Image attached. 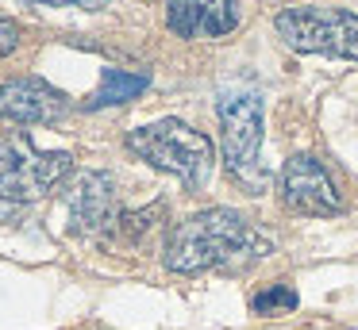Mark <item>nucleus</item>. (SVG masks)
<instances>
[{"mask_svg": "<svg viewBox=\"0 0 358 330\" xmlns=\"http://www.w3.org/2000/svg\"><path fill=\"white\" fill-rule=\"evenodd\" d=\"M293 307H296V292L289 284H273V288L258 292L250 299V311L255 315H278V311H293Z\"/></svg>", "mask_w": 358, "mask_h": 330, "instance_id": "obj_11", "label": "nucleus"}, {"mask_svg": "<svg viewBox=\"0 0 358 330\" xmlns=\"http://www.w3.org/2000/svg\"><path fill=\"white\" fill-rule=\"evenodd\" d=\"M27 4H43V8H81V12H101L108 0H27Z\"/></svg>", "mask_w": 358, "mask_h": 330, "instance_id": "obj_13", "label": "nucleus"}, {"mask_svg": "<svg viewBox=\"0 0 358 330\" xmlns=\"http://www.w3.org/2000/svg\"><path fill=\"white\" fill-rule=\"evenodd\" d=\"M220 115V146H224V165L231 177L247 181L250 188L262 184L258 173V146H262V100L250 92L224 96L216 107Z\"/></svg>", "mask_w": 358, "mask_h": 330, "instance_id": "obj_5", "label": "nucleus"}, {"mask_svg": "<svg viewBox=\"0 0 358 330\" xmlns=\"http://www.w3.org/2000/svg\"><path fill=\"white\" fill-rule=\"evenodd\" d=\"M70 112L66 92L55 84L39 81V77H16V81L0 84V119L20 123V127H35V123H58Z\"/></svg>", "mask_w": 358, "mask_h": 330, "instance_id": "obj_8", "label": "nucleus"}, {"mask_svg": "<svg viewBox=\"0 0 358 330\" xmlns=\"http://www.w3.org/2000/svg\"><path fill=\"white\" fill-rule=\"evenodd\" d=\"M273 27L296 54L358 61V15L347 12V8H327V4L285 8V12H278Z\"/></svg>", "mask_w": 358, "mask_h": 330, "instance_id": "obj_3", "label": "nucleus"}, {"mask_svg": "<svg viewBox=\"0 0 358 330\" xmlns=\"http://www.w3.org/2000/svg\"><path fill=\"white\" fill-rule=\"evenodd\" d=\"M66 215L73 234H96L116 219V181L101 169H81L66 188Z\"/></svg>", "mask_w": 358, "mask_h": 330, "instance_id": "obj_7", "label": "nucleus"}, {"mask_svg": "<svg viewBox=\"0 0 358 330\" xmlns=\"http://www.w3.org/2000/svg\"><path fill=\"white\" fill-rule=\"evenodd\" d=\"M278 192H281V204L296 215L327 219V215L343 211V196H339V188H335L331 173H327L324 161H316L312 153H293V158L281 165Z\"/></svg>", "mask_w": 358, "mask_h": 330, "instance_id": "obj_6", "label": "nucleus"}, {"mask_svg": "<svg viewBox=\"0 0 358 330\" xmlns=\"http://www.w3.org/2000/svg\"><path fill=\"white\" fill-rule=\"evenodd\" d=\"M273 253V238L247 223L235 207H208L189 215L170 230L162 261L170 273L196 276V273H243L255 261Z\"/></svg>", "mask_w": 358, "mask_h": 330, "instance_id": "obj_1", "label": "nucleus"}, {"mask_svg": "<svg viewBox=\"0 0 358 330\" xmlns=\"http://www.w3.org/2000/svg\"><path fill=\"white\" fill-rule=\"evenodd\" d=\"M127 150L135 158L150 161L155 169H162V173H173L193 192L212 181V165H216V146H212V138L193 130L189 123L173 119V115L127 130Z\"/></svg>", "mask_w": 358, "mask_h": 330, "instance_id": "obj_2", "label": "nucleus"}, {"mask_svg": "<svg viewBox=\"0 0 358 330\" xmlns=\"http://www.w3.org/2000/svg\"><path fill=\"white\" fill-rule=\"evenodd\" d=\"M239 23V0H170L166 4V27L178 38H224Z\"/></svg>", "mask_w": 358, "mask_h": 330, "instance_id": "obj_9", "label": "nucleus"}, {"mask_svg": "<svg viewBox=\"0 0 358 330\" xmlns=\"http://www.w3.org/2000/svg\"><path fill=\"white\" fill-rule=\"evenodd\" d=\"M147 84H150V73H135V69H104L101 84H96V92L85 100V107L96 112V107L127 104V100H135Z\"/></svg>", "mask_w": 358, "mask_h": 330, "instance_id": "obj_10", "label": "nucleus"}, {"mask_svg": "<svg viewBox=\"0 0 358 330\" xmlns=\"http://www.w3.org/2000/svg\"><path fill=\"white\" fill-rule=\"evenodd\" d=\"M73 153L39 150L27 135H0V200H39L70 177Z\"/></svg>", "mask_w": 358, "mask_h": 330, "instance_id": "obj_4", "label": "nucleus"}, {"mask_svg": "<svg viewBox=\"0 0 358 330\" xmlns=\"http://www.w3.org/2000/svg\"><path fill=\"white\" fill-rule=\"evenodd\" d=\"M16 46H20V27L12 20H4V15H0V58H8Z\"/></svg>", "mask_w": 358, "mask_h": 330, "instance_id": "obj_12", "label": "nucleus"}]
</instances>
